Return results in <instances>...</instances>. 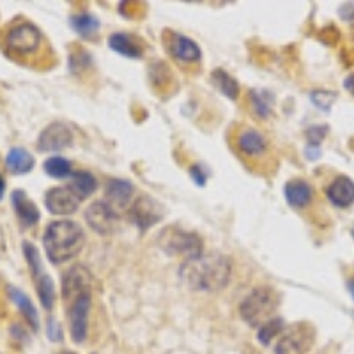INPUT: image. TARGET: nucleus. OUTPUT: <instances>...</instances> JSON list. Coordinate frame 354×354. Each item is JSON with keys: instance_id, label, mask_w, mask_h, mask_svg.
Listing matches in <instances>:
<instances>
[{"instance_id": "393cba45", "label": "nucleus", "mask_w": 354, "mask_h": 354, "mask_svg": "<svg viewBox=\"0 0 354 354\" xmlns=\"http://www.w3.org/2000/svg\"><path fill=\"white\" fill-rule=\"evenodd\" d=\"M43 169L44 172L48 174L50 177H53V179H66V177L73 176L71 161L66 160V158L62 156L48 158V160L44 161Z\"/></svg>"}, {"instance_id": "f704fd0d", "label": "nucleus", "mask_w": 354, "mask_h": 354, "mask_svg": "<svg viewBox=\"0 0 354 354\" xmlns=\"http://www.w3.org/2000/svg\"><path fill=\"white\" fill-rule=\"evenodd\" d=\"M340 17H342L344 20H353V18H354V4L342 6V8H340Z\"/></svg>"}, {"instance_id": "ddd939ff", "label": "nucleus", "mask_w": 354, "mask_h": 354, "mask_svg": "<svg viewBox=\"0 0 354 354\" xmlns=\"http://www.w3.org/2000/svg\"><path fill=\"white\" fill-rule=\"evenodd\" d=\"M12 209L24 227H34L39 221V209L24 189H15L11 195Z\"/></svg>"}, {"instance_id": "20e7f679", "label": "nucleus", "mask_w": 354, "mask_h": 354, "mask_svg": "<svg viewBox=\"0 0 354 354\" xmlns=\"http://www.w3.org/2000/svg\"><path fill=\"white\" fill-rule=\"evenodd\" d=\"M158 243H160L161 250L170 257H181L188 261V259L204 254L202 252L204 243L197 234L188 232V230L176 225H170L161 230L160 236H158Z\"/></svg>"}, {"instance_id": "9d476101", "label": "nucleus", "mask_w": 354, "mask_h": 354, "mask_svg": "<svg viewBox=\"0 0 354 354\" xmlns=\"http://www.w3.org/2000/svg\"><path fill=\"white\" fill-rule=\"evenodd\" d=\"M73 145V131L64 122H52L41 131L37 138V149L41 153H57L69 149Z\"/></svg>"}, {"instance_id": "4c0bfd02", "label": "nucleus", "mask_w": 354, "mask_h": 354, "mask_svg": "<svg viewBox=\"0 0 354 354\" xmlns=\"http://www.w3.org/2000/svg\"><path fill=\"white\" fill-rule=\"evenodd\" d=\"M4 194H6V181H4V177L0 176V201L4 198Z\"/></svg>"}, {"instance_id": "1a4fd4ad", "label": "nucleus", "mask_w": 354, "mask_h": 354, "mask_svg": "<svg viewBox=\"0 0 354 354\" xmlns=\"http://www.w3.org/2000/svg\"><path fill=\"white\" fill-rule=\"evenodd\" d=\"M91 303H93L91 294H84L69 305V331H71V338L75 344H82L87 338Z\"/></svg>"}, {"instance_id": "412c9836", "label": "nucleus", "mask_w": 354, "mask_h": 354, "mask_svg": "<svg viewBox=\"0 0 354 354\" xmlns=\"http://www.w3.org/2000/svg\"><path fill=\"white\" fill-rule=\"evenodd\" d=\"M110 48L115 53H121V55L128 57V59H140L144 55V48L138 44L137 39H133L129 34L117 32L112 34L109 39Z\"/></svg>"}, {"instance_id": "39448f33", "label": "nucleus", "mask_w": 354, "mask_h": 354, "mask_svg": "<svg viewBox=\"0 0 354 354\" xmlns=\"http://www.w3.org/2000/svg\"><path fill=\"white\" fill-rule=\"evenodd\" d=\"M41 44L39 28L30 21H21V24L12 25L6 34V48L15 55H30L37 52Z\"/></svg>"}, {"instance_id": "2f4dec72", "label": "nucleus", "mask_w": 354, "mask_h": 354, "mask_svg": "<svg viewBox=\"0 0 354 354\" xmlns=\"http://www.w3.org/2000/svg\"><path fill=\"white\" fill-rule=\"evenodd\" d=\"M328 128L326 126H312V128L306 129V140L310 145H319L324 137H326Z\"/></svg>"}, {"instance_id": "423d86ee", "label": "nucleus", "mask_w": 354, "mask_h": 354, "mask_svg": "<svg viewBox=\"0 0 354 354\" xmlns=\"http://www.w3.org/2000/svg\"><path fill=\"white\" fill-rule=\"evenodd\" d=\"M314 344V328L308 322H296L286 335L280 337L274 354H306Z\"/></svg>"}, {"instance_id": "b1692460", "label": "nucleus", "mask_w": 354, "mask_h": 354, "mask_svg": "<svg viewBox=\"0 0 354 354\" xmlns=\"http://www.w3.org/2000/svg\"><path fill=\"white\" fill-rule=\"evenodd\" d=\"M211 78H213V84L216 85V88L223 96H227L229 100H238L239 84L236 82V78L230 77L225 69H214L211 73Z\"/></svg>"}, {"instance_id": "c9c22d12", "label": "nucleus", "mask_w": 354, "mask_h": 354, "mask_svg": "<svg viewBox=\"0 0 354 354\" xmlns=\"http://www.w3.org/2000/svg\"><path fill=\"white\" fill-rule=\"evenodd\" d=\"M305 153L310 160H315V158L321 156V149H319V145H308Z\"/></svg>"}, {"instance_id": "58836bf2", "label": "nucleus", "mask_w": 354, "mask_h": 354, "mask_svg": "<svg viewBox=\"0 0 354 354\" xmlns=\"http://www.w3.org/2000/svg\"><path fill=\"white\" fill-rule=\"evenodd\" d=\"M347 289H349L351 296H353V298H354V277L347 280Z\"/></svg>"}, {"instance_id": "72a5a7b5", "label": "nucleus", "mask_w": 354, "mask_h": 354, "mask_svg": "<svg viewBox=\"0 0 354 354\" xmlns=\"http://www.w3.org/2000/svg\"><path fill=\"white\" fill-rule=\"evenodd\" d=\"M48 338L57 342V340H61L62 335H61V326H59V322L55 319H50L48 321Z\"/></svg>"}, {"instance_id": "2eb2a0df", "label": "nucleus", "mask_w": 354, "mask_h": 354, "mask_svg": "<svg viewBox=\"0 0 354 354\" xmlns=\"http://www.w3.org/2000/svg\"><path fill=\"white\" fill-rule=\"evenodd\" d=\"M106 202L112 205L115 211L126 209L131 202L133 194H135V188L129 181L126 179H109L106 183Z\"/></svg>"}, {"instance_id": "c756f323", "label": "nucleus", "mask_w": 354, "mask_h": 354, "mask_svg": "<svg viewBox=\"0 0 354 354\" xmlns=\"http://www.w3.org/2000/svg\"><path fill=\"white\" fill-rule=\"evenodd\" d=\"M310 100H312V103H314L317 109L328 112L330 106L333 105V101L337 100V94L330 93V91H314V93L310 94Z\"/></svg>"}, {"instance_id": "f03ea898", "label": "nucleus", "mask_w": 354, "mask_h": 354, "mask_svg": "<svg viewBox=\"0 0 354 354\" xmlns=\"http://www.w3.org/2000/svg\"><path fill=\"white\" fill-rule=\"evenodd\" d=\"M85 245V234L78 223L71 220H57L46 225L43 246L46 257L53 264H62L77 257Z\"/></svg>"}, {"instance_id": "c85d7f7f", "label": "nucleus", "mask_w": 354, "mask_h": 354, "mask_svg": "<svg viewBox=\"0 0 354 354\" xmlns=\"http://www.w3.org/2000/svg\"><path fill=\"white\" fill-rule=\"evenodd\" d=\"M271 100H273L271 94H268L266 91H252V94H250L252 109L262 119H266L271 113Z\"/></svg>"}, {"instance_id": "a878e982", "label": "nucleus", "mask_w": 354, "mask_h": 354, "mask_svg": "<svg viewBox=\"0 0 354 354\" xmlns=\"http://www.w3.org/2000/svg\"><path fill=\"white\" fill-rule=\"evenodd\" d=\"M37 289V296H39V301L43 305L44 310H50L55 303V286H53V280L48 274H41L37 280H34Z\"/></svg>"}, {"instance_id": "f8f14e48", "label": "nucleus", "mask_w": 354, "mask_h": 354, "mask_svg": "<svg viewBox=\"0 0 354 354\" xmlns=\"http://www.w3.org/2000/svg\"><path fill=\"white\" fill-rule=\"evenodd\" d=\"M44 205L52 214L69 216V214L78 211L80 198L69 186H66V188L64 186H55V188H50L44 195Z\"/></svg>"}, {"instance_id": "a19ab883", "label": "nucleus", "mask_w": 354, "mask_h": 354, "mask_svg": "<svg viewBox=\"0 0 354 354\" xmlns=\"http://www.w3.org/2000/svg\"><path fill=\"white\" fill-rule=\"evenodd\" d=\"M351 232H353V238H354V227H353V230H351Z\"/></svg>"}, {"instance_id": "7ed1b4c3", "label": "nucleus", "mask_w": 354, "mask_h": 354, "mask_svg": "<svg viewBox=\"0 0 354 354\" xmlns=\"http://www.w3.org/2000/svg\"><path fill=\"white\" fill-rule=\"evenodd\" d=\"M277 306V292L271 287H255L241 301L239 314H241V317L248 322L250 326L261 328L264 322L274 317Z\"/></svg>"}, {"instance_id": "5701e85b", "label": "nucleus", "mask_w": 354, "mask_h": 354, "mask_svg": "<svg viewBox=\"0 0 354 354\" xmlns=\"http://www.w3.org/2000/svg\"><path fill=\"white\" fill-rule=\"evenodd\" d=\"M71 27L78 36H82L84 39H91L100 30V21H97L96 17L88 15V12H80V15L71 17Z\"/></svg>"}, {"instance_id": "9b49d317", "label": "nucleus", "mask_w": 354, "mask_h": 354, "mask_svg": "<svg viewBox=\"0 0 354 354\" xmlns=\"http://www.w3.org/2000/svg\"><path fill=\"white\" fill-rule=\"evenodd\" d=\"M117 220H119V213L106 201L94 202L85 211V221L88 223V227L101 236L113 232Z\"/></svg>"}, {"instance_id": "f257e3e1", "label": "nucleus", "mask_w": 354, "mask_h": 354, "mask_svg": "<svg viewBox=\"0 0 354 354\" xmlns=\"http://www.w3.org/2000/svg\"><path fill=\"white\" fill-rule=\"evenodd\" d=\"M179 274L192 289L201 292H218L229 286L232 264L225 255L202 254L183 262Z\"/></svg>"}, {"instance_id": "a211bd4d", "label": "nucleus", "mask_w": 354, "mask_h": 354, "mask_svg": "<svg viewBox=\"0 0 354 354\" xmlns=\"http://www.w3.org/2000/svg\"><path fill=\"white\" fill-rule=\"evenodd\" d=\"M283 195H286L287 204L292 205L294 209H303L312 202L314 197V189L306 181L301 179H292L283 188Z\"/></svg>"}, {"instance_id": "cd10ccee", "label": "nucleus", "mask_w": 354, "mask_h": 354, "mask_svg": "<svg viewBox=\"0 0 354 354\" xmlns=\"http://www.w3.org/2000/svg\"><path fill=\"white\" fill-rule=\"evenodd\" d=\"M21 248H24V255H25V261H27L28 264V270H30V273H32L34 280H37V278L43 274V264H41L39 252H37V248L32 245V243H28V241H25L24 245H21Z\"/></svg>"}, {"instance_id": "bb28decb", "label": "nucleus", "mask_w": 354, "mask_h": 354, "mask_svg": "<svg viewBox=\"0 0 354 354\" xmlns=\"http://www.w3.org/2000/svg\"><path fill=\"white\" fill-rule=\"evenodd\" d=\"M283 330V319L282 317H271L270 321L264 322L261 328H259V342L264 344V346H270L271 340L277 337L278 333H282Z\"/></svg>"}, {"instance_id": "f3484780", "label": "nucleus", "mask_w": 354, "mask_h": 354, "mask_svg": "<svg viewBox=\"0 0 354 354\" xmlns=\"http://www.w3.org/2000/svg\"><path fill=\"white\" fill-rule=\"evenodd\" d=\"M169 50L174 59L181 62H197L201 61V46L194 39L183 36V34H174L169 41Z\"/></svg>"}, {"instance_id": "7c9ffc66", "label": "nucleus", "mask_w": 354, "mask_h": 354, "mask_svg": "<svg viewBox=\"0 0 354 354\" xmlns=\"http://www.w3.org/2000/svg\"><path fill=\"white\" fill-rule=\"evenodd\" d=\"M88 66H91V57L87 52H84V48H78V52L71 53V57H69V69L73 73H82Z\"/></svg>"}, {"instance_id": "dca6fc26", "label": "nucleus", "mask_w": 354, "mask_h": 354, "mask_svg": "<svg viewBox=\"0 0 354 354\" xmlns=\"http://www.w3.org/2000/svg\"><path fill=\"white\" fill-rule=\"evenodd\" d=\"M326 195L328 201L333 205H337V207H340V209L349 207L354 202V181L347 176H338L328 186Z\"/></svg>"}, {"instance_id": "473e14b6", "label": "nucleus", "mask_w": 354, "mask_h": 354, "mask_svg": "<svg viewBox=\"0 0 354 354\" xmlns=\"http://www.w3.org/2000/svg\"><path fill=\"white\" fill-rule=\"evenodd\" d=\"M189 176H192V179H194L195 183H197L198 186H204L205 181H207V177H205V172L202 170L201 165H194L192 169H189Z\"/></svg>"}, {"instance_id": "4468645a", "label": "nucleus", "mask_w": 354, "mask_h": 354, "mask_svg": "<svg viewBox=\"0 0 354 354\" xmlns=\"http://www.w3.org/2000/svg\"><path fill=\"white\" fill-rule=\"evenodd\" d=\"M236 144H238L239 153L245 154L246 158H261L268 151V142L264 135L254 128H245L239 131Z\"/></svg>"}, {"instance_id": "aec40b11", "label": "nucleus", "mask_w": 354, "mask_h": 354, "mask_svg": "<svg viewBox=\"0 0 354 354\" xmlns=\"http://www.w3.org/2000/svg\"><path fill=\"white\" fill-rule=\"evenodd\" d=\"M6 169L12 176H24L34 169V156L24 147H12L6 158Z\"/></svg>"}, {"instance_id": "ea45409f", "label": "nucleus", "mask_w": 354, "mask_h": 354, "mask_svg": "<svg viewBox=\"0 0 354 354\" xmlns=\"http://www.w3.org/2000/svg\"><path fill=\"white\" fill-rule=\"evenodd\" d=\"M59 354H78V353H73V351H62V353Z\"/></svg>"}, {"instance_id": "4be33fe9", "label": "nucleus", "mask_w": 354, "mask_h": 354, "mask_svg": "<svg viewBox=\"0 0 354 354\" xmlns=\"http://www.w3.org/2000/svg\"><path fill=\"white\" fill-rule=\"evenodd\" d=\"M69 188L75 192V194L78 195V198H87L91 197V195L96 192L97 188V181H96V177L93 176L91 172H77V174H73V179L71 183H69Z\"/></svg>"}, {"instance_id": "e433bc0d", "label": "nucleus", "mask_w": 354, "mask_h": 354, "mask_svg": "<svg viewBox=\"0 0 354 354\" xmlns=\"http://www.w3.org/2000/svg\"><path fill=\"white\" fill-rule=\"evenodd\" d=\"M344 87L347 88V93H351L354 96V73L344 80Z\"/></svg>"}, {"instance_id": "6ab92c4d", "label": "nucleus", "mask_w": 354, "mask_h": 354, "mask_svg": "<svg viewBox=\"0 0 354 354\" xmlns=\"http://www.w3.org/2000/svg\"><path fill=\"white\" fill-rule=\"evenodd\" d=\"M8 292L9 298L12 299V303L18 306V310H20L21 315L25 317V321L28 322V326L32 328L34 331L39 330V315H37V310L36 306H34L32 299L28 298L25 292H21L20 289H17V287L12 286L8 287Z\"/></svg>"}, {"instance_id": "6e6552de", "label": "nucleus", "mask_w": 354, "mask_h": 354, "mask_svg": "<svg viewBox=\"0 0 354 354\" xmlns=\"http://www.w3.org/2000/svg\"><path fill=\"white\" fill-rule=\"evenodd\" d=\"M128 216L138 229L147 230L163 220V207L153 197L140 195L137 201L133 202L131 207H129Z\"/></svg>"}, {"instance_id": "0eeeda50", "label": "nucleus", "mask_w": 354, "mask_h": 354, "mask_svg": "<svg viewBox=\"0 0 354 354\" xmlns=\"http://www.w3.org/2000/svg\"><path fill=\"white\" fill-rule=\"evenodd\" d=\"M91 290H93V274L85 266H73L62 277V299L69 305L78 296L91 294Z\"/></svg>"}]
</instances>
